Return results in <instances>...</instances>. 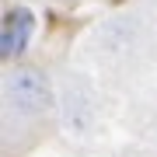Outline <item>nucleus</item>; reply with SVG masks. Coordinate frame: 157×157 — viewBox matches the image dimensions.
Masks as SVG:
<instances>
[{
    "label": "nucleus",
    "instance_id": "obj_1",
    "mask_svg": "<svg viewBox=\"0 0 157 157\" xmlns=\"http://www.w3.org/2000/svg\"><path fill=\"white\" fill-rule=\"evenodd\" d=\"M7 101L21 115H39L52 105V91H49V84H45V77L39 70L21 67L7 77Z\"/></svg>",
    "mask_w": 157,
    "mask_h": 157
},
{
    "label": "nucleus",
    "instance_id": "obj_2",
    "mask_svg": "<svg viewBox=\"0 0 157 157\" xmlns=\"http://www.w3.org/2000/svg\"><path fill=\"white\" fill-rule=\"evenodd\" d=\"M32 28H35V14L28 7H11V11L4 14V28H0V52H4V59L17 56V52L28 45Z\"/></svg>",
    "mask_w": 157,
    "mask_h": 157
},
{
    "label": "nucleus",
    "instance_id": "obj_3",
    "mask_svg": "<svg viewBox=\"0 0 157 157\" xmlns=\"http://www.w3.org/2000/svg\"><path fill=\"white\" fill-rule=\"evenodd\" d=\"M94 119V105H91V94L84 84L70 80L67 91H63V122H67L70 133H84Z\"/></svg>",
    "mask_w": 157,
    "mask_h": 157
}]
</instances>
